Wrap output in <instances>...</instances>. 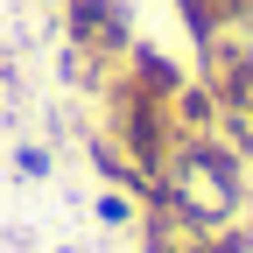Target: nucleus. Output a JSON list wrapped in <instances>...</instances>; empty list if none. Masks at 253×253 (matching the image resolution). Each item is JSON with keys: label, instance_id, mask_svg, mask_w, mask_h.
Masks as SVG:
<instances>
[{"label": "nucleus", "instance_id": "obj_1", "mask_svg": "<svg viewBox=\"0 0 253 253\" xmlns=\"http://www.w3.org/2000/svg\"><path fill=\"white\" fill-rule=\"evenodd\" d=\"M162 204H176L197 232H218L246 211V169L225 134H183L162 169Z\"/></svg>", "mask_w": 253, "mask_h": 253}, {"label": "nucleus", "instance_id": "obj_3", "mask_svg": "<svg viewBox=\"0 0 253 253\" xmlns=\"http://www.w3.org/2000/svg\"><path fill=\"white\" fill-rule=\"evenodd\" d=\"M176 14H183V28H190V42H211V36H225L232 28V0H176Z\"/></svg>", "mask_w": 253, "mask_h": 253}, {"label": "nucleus", "instance_id": "obj_5", "mask_svg": "<svg viewBox=\"0 0 253 253\" xmlns=\"http://www.w3.org/2000/svg\"><path fill=\"white\" fill-rule=\"evenodd\" d=\"M14 176H28V183H36V176H49V148L21 141V148H14Z\"/></svg>", "mask_w": 253, "mask_h": 253}, {"label": "nucleus", "instance_id": "obj_2", "mask_svg": "<svg viewBox=\"0 0 253 253\" xmlns=\"http://www.w3.org/2000/svg\"><path fill=\"white\" fill-rule=\"evenodd\" d=\"M63 42H71L84 63H120L134 49V21H126L120 0H63Z\"/></svg>", "mask_w": 253, "mask_h": 253}, {"label": "nucleus", "instance_id": "obj_4", "mask_svg": "<svg viewBox=\"0 0 253 253\" xmlns=\"http://www.w3.org/2000/svg\"><path fill=\"white\" fill-rule=\"evenodd\" d=\"M99 218H106V225H134V218H141V197H134V190H99Z\"/></svg>", "mask_w": 253, "mask_h": 253}]
</instances>
